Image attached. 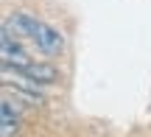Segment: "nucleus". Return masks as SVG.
Wrapping results in <instances>:
<instances>
[{"label":"nucleus","mask_w":151,"mask_h":137,"mask_svg":"<svg viewBox=\"0 0 151 137\" xmlns=\"http://www.w3.org/2000/svg\"><path fill=\"white\" fill-rule=\"evenodd\" d=\"M6 28H9L14 37L25 39L39 56H62L65 53V37H62L59 28H53L50 22L39 20V17H31V14H11L6 20Z\"/></svg>","instance_id":"1"},{"label":"nucleus","mask_w":151,"mask_h":137,"mask_svg":"<svg viewBox=\"0 0 151 137\" xmlns=\"http://www.w3.org/2000/svg\"><path fill=\"white\" fill-rule=\"evenodd\" d=\"M0 59H3V73H17V76L28 73L34 65H37V59H34V56L28 53V50L22 48L20 42H17V39H14V34H11L9 28H3V42H0Z\"/></svg>","instance_id":"2"},{"label":"nucleus","mask_w":151,"mask_h":137,"mask_svg":"<svg viewBox=\"0 0 151 137\" xmlns=\"http://www.w3.org/2000/svg\"><path fill=\"white\" fill-rule=\"evenodd\" d=\"M0 137H17L20 132V112L11 104L9 95H3V104H0Z\"/></svg>","instance_id":"3"}]
</instances>
